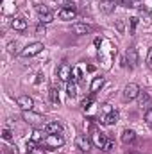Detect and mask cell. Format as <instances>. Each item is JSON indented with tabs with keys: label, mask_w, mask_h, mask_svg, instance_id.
<instances>
[{
	"label": "cell",
	"mask_w": 152,
	"mask_h": 154,
	"mask_svg": "<svg viewBox=\"0 0 152 154\" xmlns=\"http://www.w3.org/2000/svg\"><path fill=\"white\" fill-rule=\"evenodd\" d=\"M48 97H50V100H52V104H59V91H57V88H50V91H48Z\"/></svg>",
	"instance_id": "obj_21"
},
{
	"label": "cell",
	"mask_w": 152,
	"mask_h": 154,
	"mask_svg": "<svg viewBox=\"0 0 152 154\" xmlns=\"http://www.w3.org/2000/svg\"><path fill=\"white\" fill-rule=\"evenodd\" d=\"M27 154H45V151L43 149H32V151H29Z\"/></svg>",
	"instance_id": "obj_36"
},
{
	"label": "cell",
	"mask_w": 152,
	"mask_h": 154,
	"mask_svg": "<svg viewBox=\"0 0 152 154\" xmlns=\"http://www.w3.org/2000/svg\"><path fill=\"white\" fill-rule=\"evenodd\" d=\"M116 29H118V32H123V22L122 20L116 22Z\"/></svg>",
	"instance_id": "obj_33"
},
{
	"label": "cell",
	"mask_w": 152,
	"mask_h": 154,
	"mask_svg": "<svg viewBox=\"0 0 152 154\" xmlns=\"http://www.w3.org/2000/svg\"><path fill=\"white\" fill-rule=\"evenodd\" d=\"M2 138H4V140H7V142H9V140H13V131H11V129H7V127H5V129H2Z\"/></svg>",
	"instance_id": "obj_25"
},
{
	"label": "cell",
	"mask_w": 152,
	"mask_h": 154,
	"mask_svg": "<svg viewBox=\"0 0 152 154\" xmlns=\"http://www.w3.org/2000/svg\"><path fill=\"white\" fill-rule=\"evenodd\" d=\"M122 142H123L125 145L134 143V142H136V133H134L132 129H125V131L122 133Z\"/></svg>",
	"instance_id": "obj_11"
},
{
	"label": "cell",
	"mask_w": 152,
	"mask_h": 154,
	"mask_svg": "<svg viewBox=\"0 0 152 154\" xmlns=\"http://www.w3.org/2000/svg\"><path fill=\"white\" fill-rule=\"evenodd\" d=\"M50 22H54V13L52 11H48L45 14H39V23H50Z\"/></svg>",
	"instance_id": "obj_20"
},
{
	"label": "cell",
	"mask_w": 152,
	"mask_h": 154,
	"mask_svg": "<svg viewBox=\"0 0 152 154\" xmlns=\"http://www.w3.org/2000/svg\"><path fill=\"white\" fill-rule=\"evenodd\" d=\"M104 82H106V81H104V77H102V75L93 77V81H91V86H90V91H91V93H97V91H99V90L104 86Z\"/></svg>",
	"instance_id": "obj_16"
},
{
	"label": "cell",
	"mask_w": 152,
	"mask_h": 154,
	"mask_svg": "<svg viewBox=\"0 0 152 154\" xmlns=\"http://www.w3.org/2000/svg\"><path fill=\"white\" fill-rule=\"evenodd\" d=\"M72 81H75V82H79V81H81V79H82V70H81V68H79V66H74V68H72Z\"/></svg>",
	"instance_id": "obj_22"
},
{
	"label": "cell",
	"mask_w": 152,
	"mask_h": 154,
	"mask_svg": "<svg viewBox=\"0 0 152 154\" xmlns=\"http://www.w3.org/2000/svg\"><path fill=\"white\" fill-rule=\"evenodd\" d=\"M91 104H93V97H88V99H84V100L81 102L82 109H88V108H91Z\"/></svg>",
	"instance_id": "obj_26"
},
{
	"label": "cell",
	"mask_w": 152,
	"mask_h": 154,
	"mask_svg": "<svg viewBox=\"0 0 152 154\" xmlns=\"http://www.w3.org/2000/svg\"><path fill=\"white\" fill-rule=\"evenodd\" d=\"M147 66L152 70V48L149 50V57H147Z\"/></svg>",
	"instance_id": "obj_32"
},
{
	"label": "cell",
	"mask_w": 152,
	"mask_h": 154,
	"mask_svg": "<svg viewBox=\"0 0 152 154\" xmlns=\"http://www.w3.org/2000/svg\"><path fill=\"white\" fill-rule=\"evenodd\" d=\"M74 32L75 34H79V36H84V34H90V25H86V23H74Z\"/></svg>",
	"instance_id": "obj_18"
},
{
	"label": "cell",
	"mask_w": 152,
	"mask_h": 154,
	"mask_svg": "<svg viewBox=\"0 0 152 154\" xmlns=\"http://www.w3.org/2000/svg\"><path fill=\"white\" fill-rule=\"evenodd\" d=\"M140 93H141V90H140V86L136 82H129L123 88V99L125 100H134V99L140 97Z\"/></svg>",
	"instance_id": "obj_2"
},
{
	"label": "cell",
	"mask_w": 152,
	"mask_h": 154,
	"mask_svg": "<svg viewBox=\"0 0 152 154\" xmlns=\"http://www.w3.org/2000/svg\"><path fill=\"white\" fill-rule=\"evenodd\" d=\"M23 120H25L27 124H31V125H41L45 118L39 115V113H34V111L31 109V111H23Z\"/></svg>",
	"instance_id": "obj_4"
},
{
	"label": "cell",
	"mask_w": 152,
	"mask_h": 154,
	"mask_svg": "<svg viewBox=\"0 0 152 154\" xmlns=\"http://www.w3.org/2000/svg\"><path fill=\"white\" fill-rule=\"evenodd\" d=\"M104 125H114L116 122H118V113L116 111H111V113H108V115L102 116V120H100Z\"/></svg>",
	"instance_id": "obj_17"
},
{
	"label": "cell",
	"mask_w": 152,
	"mask_h": 154,
	"mask_svg": "<svg viewBox=\"0 0 152 154\" xmlns=\"http://www.w3.org/2000/svg\"><path fill=\"white\" fill-rule=\"evenodd\" d=\"M50 9L47 7V5H36V13H38V16L39 14H45V13H48Z\"/></svg>",
	"instance_id": "obj_28"
},
{
	"label": "cell",
	"mask_w": 152,
	"mask_h": 154,
	"mask_svg": "<svg viewBox=\"0 0 152 154\" xmlns=\"http://www.w3.org/2000/svg\"><path fill=\"white\" fill-rule=\"evenodd\" d=\"M136 25H138V18L134 16V18H131V34L134 32V27H136Z\"/></svg>",
	"instance_id": "obj_31"
},
{
	"label": "cell",
	"mask_w": 152,
	"mask_h": 154,
	"mask_svg": "<svg viewBox=\"0 0 152 154\" xmlns=\"http://www.w3.org/2000/svg\"><path fill=\"white\" fill-rule=\"evenodd\" d=\"M7 50H9V52H16V41H14V43H9V45H7Z\"/></svg>",
	"instance_id": "obj_34"
},
{
	"label": "cell",
	"mask_w": 152,
	"mask_h": 154,
	"mask_svg": "<svg viewBox=\"0 0 152 154\" xmlns=\"http://www.w3.org/2000/svg\"><path fill=\"white\" fill-rule=\"evenodd\" d=\"M102 111H104V115H108V113H111L114 109L111 108V104H104V106H102Z\"/></svg>",
	"instance_id": "obj_30"
},
{
	"label": "cell",
	"mask_w": 152,
	"mask_h": 154,
	"mask_svg": "<svg viewBox=\"0 0 152 154\" xmlns=\"http://www.w3.org/2000/svg\"><path fill=\"white\" fill-rule=\"evenodd\" d=\"M57 77H59V81L68 82L70 77H72V68H70L66 63H61V65L57 66Z\"/></svg>",
	"instance_id": "obj_6"
},
{
	"label": "cell",
	"mask_w": 152,
	"mask_h": 154,
	"mask_svg": "<svg viewBox=\"0 0 152 154\" xmlns=\"http://www.w3.org/2000/svg\"><path fill=\"white\" fill-rule=\"evenodd\" d=\"M41 50H43V43H39V41L29 43V45L22 50V57H34V56H38Z\"/></svg>",
	"instance_id": "obj_3"
},
{
	"label": "cell",
	"mask_w": 152,
	"mask_h": 154,
	"mask_svg": "<svg viewBox=\"0 0 152 154\" xmlns=\"http://www.w3.org/2000/svg\"><path fill=\"white\" fill-rule=\"evenodd\" d=\"M123 7H132V4H131V0H118Z\"/></svg>",
	"instance_id": "obj_35"
},
{
	"label": "cell",
	"mask_w": 152,
	"mask_h": 154,
	"mask_svg": "<svg viewBox=\"0 0 152 154\" xmlns=\"http://www.w3.org/2000/svg\"><path fill=\"white\" fill-rule=\"evenodd\" d=\"M16 102H18V106H20L23 111H31L32 106H34V100H32L29 95H20V97L16 99Z\"/></svg>",
	"instance_id": "obj_8"
},
{
	"label": "cell",
	"mask_w": 152,
	"mask_h": 154,
	"mask_svg": "<svg viewBox=\"0 0 152 154\" xmlns=\"http://www.w3.org/2000/svg\"><path fill=\"white\" fill-rule=\"evenodd\" d=\"M66 95H68L70 99H75V97H77V84H75V81H68V82H66Z\"/></svg>",
	"instance_id": "obj_19"
},
{
	"label": "cell",
	"mask_w": 152,
	"mask_h": 154,
	"mask_svg": "<svg viewBox=\"0 0 152 154\" xmlns=\"http://www.w3.org/2000/svg\"><path fill=\"white\" fill-rule=\"evenodd\" d=\"M77 16V11L75 7H66V9H59L57 11V18L63 20V22H70Z\"/></svg>",
	"instance_id": "obj_7"
},
{
	"label": "cell",
	"mask_w": 152,
	"mask_h": 154,
	"mask_svg": "<svg viewBox=\"0 0 152 154\" xmlns=\"http://www.w3.org/2000/svg\"><path fill=\"white\" fill-rule=\"evenodd\" d=\"M43 129H45L47 134H61L63 133V125L59 122H47Z\"/></svg>",
	"instance_id": "obj_9"
},
{
	"label": "cell",
	"mask_w": 152,
	"mask_h": 154,
	"mask_svg": "<svg viewBox=\"0 0 152 154\" xmlns=\"http://www.w3.org/2000/svg\"><path fill=\"white\" fill-rule=\"evenodd\" d=\"M91 142H93V145H95V147L102 149V147L106 145L108 138H106V134H104V133H100V131H93V134H91Z\"/></svg>",
	"instance_id": "obj_10"
},
{
	"label": "cell",
	"mask_w": 152,
	"mask_h": 154,
	"mask_svg": "<svg viewBox=\"0 0 152 154\" xmlns=\"http://www.w3.org/2000/svg\"><path fill=\"white\" fill-rule=\"evenodd\" d=\"M54 4L61 5V9H66V7H74V4L70 0H54Z\"/></svg>",
	"instance_id": "obj_23"
},
{
	"label": "cell",
	"mask_w": 152,
	"mask_h": 154,
	"mask_svg": "<svg viewBox=\"0 0 152 154\" xmlns=\"http://www.w3.org/2000/svg\"><path fill=\"white\" fill-rule=\"evenodd\" d=\"M145 122H147L149 125H152V108H149V109L145 111Z\"/></svg>",
	"instance_id": "obj_29"
},
{
	"label": "cell",
	"mask_w": 152,
	"mask_h": 154,
	"mask_svg": "<svg viewBox=\"0 0 152 154\" xmlns=\"http://www.w3.org/2000/svg\"><path fill=\"white\" fill-rule=\"evenodd\" d=\"M11 27H13L14 31H18V32H23V31L27 29V22H25L23 18H13V20H11Z\"/></svg>",
	"instance_id": "obj_13"
},
{
	"label": "cell",
	"mask_w": 152,
	"mask_h": 154,
	"mask_svg": "<svg viewBox=\"0 0 152 154\" xmlns=\"http://www.w3.org/2000/svg\"><path fill=\"white\" fill-rule=\"evenodd\" d=\"M41 138H43V133H41V131H38V129H36V131L32 133V136H31V140H32V142H36V143H38Z\"/></svg>",
	"instance_id": "obj_27"
},
{
	"label": "cell",
	"mask_w": 152,
	"mask_h": 154,
	"mask_svg": "<svg viewBox=\"0 0 152 154\" xmlns=\"http://www.w3.org/2000/svg\"><path fill=\"white\" fill-rule=\"evenodd\" d=\"M91 145H93V142H91L90 138H86L84 134H79L75 138V147L79 151H82V152H88V151L91 149Z\"/></svg>",
	"instance_id": "obj_5"
},
{
	"label": "cell",
	"mask_w": 152,
	"mask_h": 154,
	"mask_svg": "<svg viewBox=\"0 0 152 154\" xmlns=\"http://www.w3.org/2000/svg\"><path fill=\"white\" fill-rule=\"evenodd\" d=\"M116 2L118 0H100V9L106 13V14H111L116 7Z\"/></svg>",
	"instance_id": "obj_12"
},
{
	"label": "cell",
	"mask_w": 152,
	"mask_h": 154,
	"mask_svg": "<svg viewBox=\"0 0 152 154\" xmlns=\"http://www.w3.org/2000/svg\"><path fill=\"white\" fill-rule=\"evenodd\" d=\"M125 59L129 61V65H131V66H136V65H138V52H136V48H134V47H131V48L125 52Z\"/></svg>",
	"instance_id": "obj_14"
},
{
	"label": "cell",
	"mask_w": 152,
	"mask_h": 154,
	"mask_svg": "<svg viewBox=\"0 0 152 154\" xmlns=\"http://www.w3.org/2000/svg\"><path fill=\"white\" fill-rule=\"evenodd\" d=\"M138 99H140V106L145 108V111H147L149 108H152V99H150V95H149L147 91H141Z\"/></svg>",
	"instance_id": "obj_15"
},
{
	"label": "cell",
	"mask_w": 152,
	"mask_h": 154,
	"mask_svg": "<svg viewBox=\"0 0 152 154\" xmlns=\"http://www.w3.org/2000/svg\"><path fill=\"white\" fill-rule=\"evenodd\" d=\"M113 149H114V142H113V140H109V138H108V142H106V145L102 147V151H104V152H111Z\"/></svg>",
	"instance_id": "obj_24"
},
{
	"label": "cell",
	"mask_w": 152,
	"mask_h": 154,
	"mask_svg": "<svg viewBox=\"0 0 152 154\" xmlns=\"http://www.w3.org/2000/svg\"><path fill=\"white\" fill-rule=\"evenodd\" d=\"M43 143H45V147L48 151H56V149H59V147L65 145V138L61 134H47L45 140H43Z\"/></svg>",
	"instance_id": "obj_1"
},
{
	"label": "cell",
	"mask_w": 152,
	"mask_h": 154,
	"mask_svg": "<svg viewBox=\"0 0 152 154\" xmlns=\"http://www.w3.org/2000/svg\"><path fill=\"white\" fill-rule=\"evenodd\" d=\"M100 43H102V39H100V38H95V47H100Z\"/></svg>",
	"instance_id": "obj_37"
}]
</instances>
